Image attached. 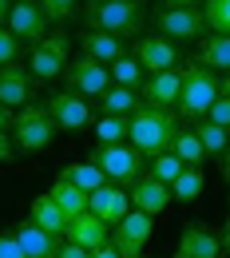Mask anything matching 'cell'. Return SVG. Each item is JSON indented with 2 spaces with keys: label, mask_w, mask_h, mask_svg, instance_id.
Listing matches in <instances>:
<instances>
[{
  "label": "cell",
  "mask_w": 230,
  "mask_h": 258,
  "mask_svg": "<svg viewBox=\"0 0 230 258\" xmlns=\"http://www.w3.org/2000/svg\"><path fill=\"white\" fill-rule=\"evenodd\" d=\"M171 195L175 203H195L202 195V167H183V175L171 183Z\"/></svg>",
  "instance_id": "28"
},
{
  "label": "cell",
  "mask_w": 230,
  "mask_h": 258,
  "mask_svg": "<svg viewBox=\"0 0 230 258\" xmlns=\"http://www.w3.org/2000/svg\"><path fill=\"white\" fill-rule=\"evenodd\" d=\"M139 258H143V254H139Z\"/></svg>",
  "instance_id": "46"
},
{
  "label": "cell",
  "mask_w": 230,
  "mask_h": 258,
  "mask_svg": "<svg viewBox=\"0 0 230 258\" xmlns=\"http://www.w3.org/2000/svg\"><path fill=\"white\" fill-rule=\"evenodd\" d=\"M99 107L107 111V115H131L135 107H139V96H135V88H123V84H111L103 96H99Z\"/></svg>",
  "instance_id": "25"
},
{
  "label": "cell",
  "mask_w": 230,
  "mask_h": 258,
  "mask_svg": "<svg viewBox=\"0 0 230 258\" xmlns=\"http://www.w3.org/2000/svg\"><path fill=\"white\" fill-rule=\"evenodd\" d=\"M60 179L75 183V187H84V191H96V187H103V183H107V175H103V171H99L92 159H84V163H67L64 171H60Z\"/></svg>",
  "instance_id": "26"
},
{
  "label": "cell",
  "mask_w": 230,
  "mask_h": 258,
  "mask_svg": "<svg viewBox=\"0 0 230 258\" xmlns=\"http://www.w3.org/2000/svg\"><path fill=\"white\" fill-rule=\"evenodd\" d=\"M28 72H32V80L40 84H52V80H60L67 68V36L64 32H48L40 44H32V60H28Z\"/></svg>",
  "instance_id": "8"
},
{
  "label": "cell",
  "mask_w": 230,
  "mask_h": 258,
  "mask_svg": "<svg viewBox=\"0 0 230 258\" xmlns=\"http://www.w3.org/2000/svg\"><path fill=\"white\" fill-rule=\"evenodd\" d=\"M218 238H222V250L230 254V219H226V226H222V234H218Z\"/></svg>",
  "instance_id": "42"
},
{
  "label": "cell",
  "mask_w": 230,
  "mask_h": 258,
  "mask_svg": "<svg viewBox=\"0 0 230 258\" xmlns=\"http://www.w3.org/2000/svg\"><path fill=\"white\" fill-rule=\"evenodd\" d=\"M8 28L16 32V40H20V44H40V40L48 36V28H52V20L44 16L40 0H12Z\"/></svg>",
  "instance_id": "11"
},
{
  "label": "cell",
  "mask_w": 230,
  "mask_h": 258,
  "mask_svg": "<svg viewBox=\"0 0 230 258\" xmlns=\"http://www.w3.org/2000/svg\"><path fill=\"white\" fill-rule=\"evenodd\" d=\"M135 60L143 64L147 76H155V72H167L179 64V48L167 36H135Z\"/></svg>",
  "instance_id": "13"
},
{
  "label": "cell",
  "mask_w": 230,
  "mask_h": 258,
  "mask_svg": "<svg viewBox=\"0 0 230 258\" xmlns=\"http://www.w3.org/2000/svg\"><path fill=\"white\" fill-rule=\"evenodd\" d=\"M8 12H12V0H0V24L8 20Z\"/></svg>",
  "instance_id": "44"
},
{
  "label": "cell",
  "mask_w": 230,
  "mask_h": 258,
  "mask_svg": "<svg viewBox=\"0 0 230 258\" xmlns=\"http://www.w3.org/2000/svg\"><path fill=\"white\" fill-rule=\"evenodd\" d=\"M0 258H28V250L20 246V238H16L12 230H4V234H0Z\"/></svg>",
  "instance_id": "36"
},
{
  "label": "cell",
  "mask_w": 230,
  "mask_h": 258,
  "mask_svg": "<svg viewBox=\"0 0 230 258\" xmlns=\"http://www.w3.org/2000/svg\"><path fill=\"white\" fill-rule=\"evenodd\" d=\"M28 219L40 223L44 230H52V234H60V238H64V230H67V215L60 211V203H56L52 195H40V199H36L32 211H28Z\"/></svg>",
  "instance_id": "22"
},
{
  "label": "cell",
  "mask_w": 230,
  "mask_h": 258,
  "mask_svg": "<svg viewBox=\"0 0 230 258\" xmlns=\"http://www.w3.org/2000/svg\"><path fill=\"white\" fill-rule=\"evenodd\" d=\"M88 211H96L107 226H115V223H123V215L131 211V195L119 183H103V187H96L88 195Z\"/></svg>",
  "instance_id": "15"
},
{
  "label": "cell",
  "mask_w": 230,
  "mask_h": 258,
  "mask_svg": "<svg viewBox=\"0 0 230 258\" xmlns=\"http://www.w3.org/2000/svg\"><path fill=\"white\" fill-rule=\"evenodd\" d=\"M206 119L230 131V96H218V99H214V103H210V111H206Z\"/></svg>",
  "instance_id": "35"
},
{
  "label": "cell",
  "mask_w": 230,
  "mask_h": 258,
  "mask_svg": "<svg viewBox=\"0 0 230 258\" xmlns=\"http://www.w3.org/2000/svg\"><path fill=\"white\" fill-rule=\"evenodd\" d=\"M64 80H67V92H75V96H84V99H99L107 88H111L107 64H99L96 56H88V52H80V56L67 60Z\"/></svg>",
  "instance_id": "6"
},
{
  "label": "cell",
  "mask_w": 230,
  "mask_h": 258,
  "mask_svg": "<svg viewBox=\"0 0 230 258\" xmlns=\"http://www.w3.org/2000/svg\"><path fill=\"white\" fill-rule=\"evenodd\" d=\"M60 258H92V250H88V246H80V242H71V238H64Z\"/></svg>",
  "instance_id": "38"
},
{
  "label": "cell",
  "mask_w": 230,
  "mask_h": 258,
  "mask_svg": "<svg viewBox=\"0 0 230 258\" xmlns=\"http://www.w3.org/2000/svg\"><path fill=\"white\" fill-rule=\"evenodd\" d=\"M64 238L71 242H80V246H88V250H99L107 238H111V226L99 219L96 211H84V215H75V219H67V230Z\"/></svg>",
  "instance_id": "19"
},
{
  "label": "cell",
  "mask_w": 230,
  "mask_h": 258,
  "mask_svg": "<svg viewBox=\"0 0 230 258\" xmlns=\"http://www.w3.org/2000/svg\"><path fill=\"white\" fill-rule=\"evenodd\" d=\"M198 139H202V147H206V155H222L230 147V131L218 127V123H210V119H198Z\"/></svg>",
  "instance_id": "30"
},
{
  "label": "cell",
  "mask_w": 230,
  "mask_h": 258,
  "mask_svg": "<svg viewBox=\"0 0 230 258\" xmlns=\"http://www.w3.org/2000/svg\"><path fill=\"white\" fill-rule=\"evenodd\" d=\"M222 96V80H218V72L206 64H187L183 68V96H179V119H187V123H198V119H206V111H210V103Z\"/></svg>",
  "instance_id": "2"
},
{
  "label": "cell",
  "mask_w": 230,
  "mask_h": 258,
  "mask_svg": "<svg viewBox=\"0 0 230 258\" xmlns=\"http://www.w3.org/2000/svg\"><path fill=\"white\" fill-rule=\"evenodd\" d=\"M222 179H226V183H230V147H226V151H222Z\"/></svg>",
  "instance_id": "43"
},
{
  "label": "cell",
  "mask_w": 230,
  "mask_h": 258,
  "mask_svg": "<svg viewBox=\"0 0 230 258\" xmlns=\"http://www.w3.org/2000/svg\"><path fill=\"white\" fill-rule=\"evenodd\" d=\"M40 8H44V16L52 24H64V20H71V12L80 8V0H40Z\"/></svg>",
  "instance_id": "33"
},
{
  "label": "cell",
  "mask_w": 230,
  "mask_h": 258,
  "mask_svg": "<svg viewBox=\"0 0 230 258\" xmlns=\"http://www.w3.org/2000/svg\"><path fill=\"white\" fill-rule=\"evenodd\" d=\"M16 56H20V40H16V32L8 24H0V68L16 64Z\"/></svg>",
  "instance_id": "34"
},
{
  "label": "cell",
  "mask_w": 230,
  "mask_h": 258,
  "mask_svg": "<svg viewBox=\"0 0 230 258\" xmlns=\"http://www.w3.org/2000/svg\"><path fill=\"white\" fill-rule=\"evenodd\" d=\"M92 258H123V254H119V250H115V242L107 238V242H103L99 250H92Z\"/></svg>",
  "instance_id": "39"
},
{
  "label": "cell",
  "mask_w": 230,
  "mask_h": 258,
  "mask_svg": "<svg viewBox=\"0 0 230 258\" xmlns=\"http://www.w3.org/2000/svg\"><path fill=\"white\" fill-rule=\"evenodd\" d=\"M151 230H155V215L131 207V211L123 215V223L111 226V242H115V250H119L123 258H139L143 246L151 242Z\"/></svg>",
  "instance_id": "9"
},
{
  "label": "cell",
  "mask_w": 230,
  "mask_h": 258,
  "mask_svg": "<svg viewBox=\"0 0 230 258\" xmlns=\"http://www.w3.org/2000/svg\"><path fill=\"white\" fill-rule=\"evenodd\" d=\"M48 115L56 119V127L67 131V135H80V131H88L92 123H96V115H92V103L84 96H75V92H52L48 96Z\"/></svg>",
  "instance_id": "7"
},
{
  "label": "cell",
  "mask_w": 230,
  "mask_h": 258,
  "mask_svg": "<svg viewBox=\"0 0 230 258\" xmlns=\"http://www.w3.org/2000/svg\"><path fill=\"white\" fill-rule=\"evenodd\" d=\"M202 16L210 32H226L230 36V0H202Z\"/></svg>",
  "instance_id": "32"
},
{
  "label": "cell",
  "mask_w": 230,
  "mask_h": 258,
  "mask_svg": "<svg viewBox=\"0 0 230 258\" xmlns=\"http://www.w3.org/2000/svg\"><path fill=\"white\" fill-rule=\"evenodd\" d=\"M127 195H131L135 211H147V215H159V211H167V207L175 203L171 187H167L163 179H155L151 171H143L139 179H131V183H127Z\"/></svg>",
  "instance_id": "12"
},
{
  "label": "cell",
  "mask_w": 230,
  "mask_h": 258,
  "mask_svg": "<svg viewBox=\"0 0 230 258\" xmlns=\"http://www.w3.org/2000/svg\"><path fill=\"white\" fill-rule=\"evenodd\" d=\"M147 163H151V175H155V179H163L167 187H171V183L183 175V167H187L175 151H163V155H155V159H147Z\"/></svg>",
  "instance_id": "31"
},
{
  "label": "cell",
  "mask_w": 230,
  "mask_h": 258,
  "mask_svg": "<svg viewBox=\"0 0 230 258\" xmlns=\"http://www.w3.org/2000/svg\"><path fill=\"white\" fill-rule=\"evenodd\" d=\"M0 103L8 111H20L24 103H32V72L20 64L0 68Z\"/></svg>",
  "instance_id": "17"
},
{
  "label": "cell",
  "mask_w": 230,
  "mask_h": 258,
  "mask_svg": "<svg viewBox=\"0 0 230 258\" xmlns=\"http://www.w3.org/2000/svg\"><path fill=\"white\" fill-rule=\"evenodd\" d=\"M127 127H131L127 115H107V111H103L92 131L99 135V143H127Z\"/></svg>",
  "instance_id": "29"
},
{
  "label": "cell",
  "mask_w": 230,
  "mask_h": 258,
  "mask_svg": "<svg viewBox=\"0 0 230 258\" xmlns=\"http://www.w3.org/2000/svg\"><path fill=\"white\" fill-rule=\"evenodd\" d=\"M12 234L20 238V246L28 250V258H60L64 238H60V234H52V230H44V226L32 223V219L16 223V226H12Z\"/></svg>",
  "instance_id": "18"
},
{
  "label": "cell",
  "mask_w": 230,
  "mask_h": 258,
  "mask_svg": "<svg viewBox=\"0 0 230 258\" xmlns=\"http://www.w3.org/2000/svg\"><path fill=\"white\" fill-rule=\"evenodd\" d=\"M107 72H111V84H123V88H135V92L147 84V72L135 56H119L115 64H107Z\"/></svg>",
  "instance_id": "27"
},
{
  "label": "cell",
  "mask_w": 230,
  "mask_h": 258,
  "mask_svg": "<svg viewBox=\"0 0 230 258\" xmlns=\"http://www.w3.org/2000/svg\"><path fill=\"white\" fill-rule=\"evenodd\" d=\"M222 96H230V72L222 76Z\"/></svg>",
  "instance_id": "45"
},
{
  "label": "cell",
  "mask_w": 230,
  "mask_h": 258,
  "mask_svg": "<svg viewBox=\"0 0 230 258\" xmlns=\"http://www.w3.org/2000/svg\"><path fill=\"white\" fill-rule=\"evenodd\" d=\"M155 28L167 40H202V36L210 32L202 8H159L155 12Z\"/></svg>",
  "instance_id": "10"
},
{
  "label": "cell",
  "mask_w": 230,
  "mask_h": 258,
  "mask_svg": "<svg viewBox=\"0 0 230 258\" xmlns=\"http://www.w3.org/2000/svg\"><path fill=\"white\" fill-rule=\"evenodd\" d=\"M48 195L60 203V211H64L67 219H75V215L88 211V195H92V191H84V187H75V183H67V179H56Z\"/></svg>",
  "instance_id": "23"
},
{
  "label": "cell",
  "mask_w": 230,
  "mask_h": 258,
  "mask_svg": "<svg viewBox=\"0 0 230 258\" xmlns=\"http://www.w3.org/2000/svg\"><path fill=\"white\" fill-rule=\"evenodd\" d=\"M127 123H131V127H127V143H131L143 159H155V155L171 151L175 135L183 127L171 107H151V103H139L131 115H127Z\"/></svg>",
  "instance_id": "1"
},
{
  "label": "cell",
  "mask_w": 230,
  "mask_h": 258,
  "mask_svg": "<svg viewBox=\"0 0 230 258\" xmlns=\"http://www.w3.org/2000/svg\"><path fill=\"white\" fill-rule=\"evenodd\" d=\"M171 151L187 163V167H202V163H206V147H202L198 131H191V127H179L175 143H171Z\"/></svg>",
  "instance_id": "24"
},
{
  "label": "cell",
  "mask_w": 230,
  "mask_h": 258,
  "mask_svg": "<svg viewBox=\"0 0 230 258\" xmlns=\"http://www.w3.org/2000/svg\"><path fill=\"white\" fill-rule=\"evenodd\" d=\"M139 92H143V103H151V107H179V96H183V72H179V68L155 72V76H147V84H143Z\"/></svg>",
  "instance_id": "16"
},
{
  "label": "cell",
  "mask_w": 230,
  "mask_h": 258,
  "mask_svg": "<svg viewBox=\"0 0 230 258\" xmlns=\"http://www.w3.org/2000/svg\"><path fill=\"white\" fill-rule=\"evenodd\" d=\"M88 28L119 40H135L143 32V0H92L88 4Z\"/></svg>",
  "instance_id": "3"
},
{
  "label": "cell",
  "mask_w": 230,
  "mask_h": 258,
  "mask_svg": "<svg viewBox=\"0 0 230 258\" xmlns=\"http://www.w3.org/2000/svg\"><path fill=\"white\" fill-rule=\"evenodd\" d=\"M12 143H16V151L20 155H40V151H48L52 147V139H56V119L48 115V107L44 103H24L16 115H12Z\"/></svg>",
  "instance_id": "4"
},
{
  "label": "cell",
  "mask_w": 230,
  "mask_h": 258,
  "mask_svg": "<svg viewBox=\"0 0 230 258\" xmlns=\"http://www.w3.org/2000/svg\"><path fill=\"white\" fill-rule=\"evenodd\" d=\"M12 115H16V111H8V107L0 103V131H8V127H12Z\"/></svg>",
  "instance_id": "41"
},
{
  "label": "cell",
  "mask_w": 230,
  "mask_h": 258,
  "mask_svg": "<svg viewBox=\"0 0 230 258\" xmlns=\"http://www.w3.org/2000/svg\"><path fill=\"white\" fill-rule=\"evenodd\" d=\"M175 258H226V250H222V238L214 230H206L198 223H187L183 234H179Z\"/></svg>",
  "instance_id": "14"
},
{
  "label": "cell",
  "mask_w": 230,
  "mask_h": 258,
  "mask_svg": "<svg viewBox=\"0 0 230 258\" xmlns=\"http://www.w3.org/2000/svg\"><path fill=\"white\" fill-rule=\"evenodd\" d=\"M163 8H202V0H163Z\"/></svg>",
  "instance_id": "40"
},
{
  "label": "cell",
  "mask_w": 230,
  "mask_h": 258,
  "mask_svg": "<svg viewBox=\"0 0 230 258\" xmlns=\"http://www.w3.org/2000/svg\"><path fill=\"white\" fill-rule=\"evenodd\" d=\"M20 155L16 151V143H12V131H0V163H12Z\"/></svg>",
  "instance_id": "37"
},
{
  "label": "cell",
  "mask_w": 230,
  "mask_h": 258,
  "mask_svg": "<svg viewBox=\"0 0 230 258\" xmlns=\"http://www.w3.org/2000/svg\"><path fill=\"white\" fill-rule=\"evenodd\" d=\"M198 64L214 68V72H230V36L226 32H206L198 40Z\"/></svg>",
  "instance_id": "21"
},
{
  "label": "cell",
  "mask_w": 230,
  "mask_h": 258,
  "mask_svg": "<svg viewBox=\"0 0 230 258\" xmlns=\"http://www.w3.org/2000/svg\"><path fill=\"white\" fill-rule=\"evenodd\" d=\"M88 159L107 175V183H119V187H127L131 179H139L143 175V163H147L131 143H99Z\"/></svg>",
  "instance_id": "5"
},
{
  "label": "cell",
  "mask_w": 230,
  "mask_h": 258,
  "mask_svg": "<svg viewBox=\"0 0 230 258\" xmlns=\"http://www.w3.org/2000/svg\"><path fill=\"white\" fill-rule=\"evenodd\" d=\"M80 52H88V56H96L99 64H115L119 56H127V40H119V36H107V32H96V28H88V32H80Z\"/></svg>",
  "instance_id": "20"
}]
</instances>
